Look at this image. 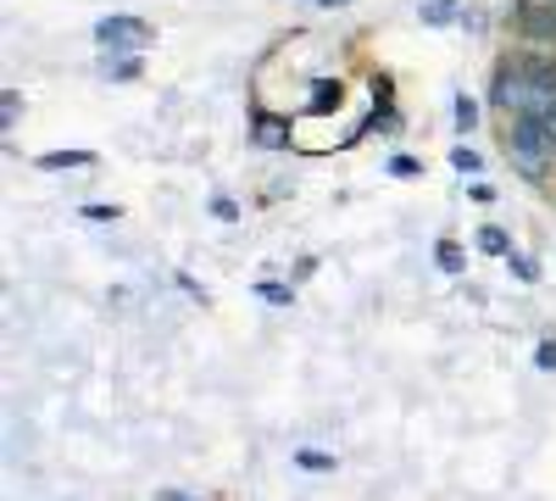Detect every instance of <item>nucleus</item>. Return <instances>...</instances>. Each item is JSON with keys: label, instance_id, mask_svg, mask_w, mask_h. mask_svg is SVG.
<instances>
[{"label": "nucleus", "instance_id": "nucleus-1", "mask_svg": "<svg viewBox=\"0 0 556 501\" xmlns=\"http://www.w3.org/2000/svg\"><path fill=\"white\" fill-rule=\"evenodd\" d=\"M551 96H556V57L551 51H513L490 78V101L513 117L540 112Z\"/></svg>", "mask_w": 556, "mask_h": 501}, {"label": "nucleus", "instance_id": "nucleus-2", "mask_svg": "<svg viewBox=\"0 0 556 501\" xmlns=\"http://www.w3.org/2000/svg\"><path fill=\"white\" fill-rule=\"evenodd\" d=\"M506 151H513V167L523 173V178H540L551 173V162H556V140L545 134V123L534 117V112H518L513 123H506Z\"/></svg>", "mask_w": 556, "mask_h": 501}, {"label": "nucleus", "instance_id": "nucleus-3", "mask_svg": "<svg viewBox=\"0 0 556 501\" xmlns=\"http://www.w3.org/2000/svg\"><path fill=\"white\" fill-rule=\"evenodd\" d=\"M96 45H101V51H146V45H151V23L128 17V12H112V17L96 23Z\"/></svg>", "mask_w": 556, "mask_h": 501}, {"label": "nucleus", "instance_id": "nucleus-4", "mask_svg": "<svg viewBox=\"0 0 556 501\" xmlns=\"http://www.w3.org/2000/svg\"><path fill=\"white\" fill-rule=\"evenodd\" d=\"M101 73L112 84H134L139 73H146V51H101Z\"/></svg>", "mask_w": 556, "mask_h": 501}, {"label": "nucleus", "instance_id": "nucleus-5", "mask_svg": "<svg viewBox=\"0 0 556 501\" xmlns=\"http://www.w3.org/2000/svg\"><path fill=\"white\" fill-rule=\"evenodd\" d=\"M251 140L278 151V146H290V123L285 117H273V112H251Z\"/></svg>", "mask_w": 556, "mask_h": 501}, {"label": "nucleus", "instance_id": "nucleus-6", "mask_svg": "<svg viewBox=\"0 0 556 501\" xmlns=\"http://www.w3.org/2000/svg\"><path fill=\"white\" fill-rule=\"evenodd\" d=\"M334 107H340V78H317V84L306 89V112L323 117V112H334Z\"/></svg>", "mask_w": 556, "mask_h": 501}, {"label": "nucleus", "instance_id": "nucleus-7", "mask_svg": "<svg viewBox=\"0 0 556 501\" xmlns=\"http://www.w3.org/2000/svg\"><path fill=\"white\" fill-rule=\"evenodd\" d=\"M96 151H45L39 156V173H67V167H89Z\"/></svg>", "mask_w": 556, "mask_h": 501}, {"label": "nucleus", "instance_id": "nucleus-8", "mask_svg": "<svg viewBox=\"0 0 556 501\" xmlns=\"http://www.w3.org/2000/svg\"><path fill=\"white\" fill-rule=\"evenodd\" d=\"M473 240H479V251H484V256H513V235L495 229V223H484V229H479Z\"/></svg>", "mask_w": 556, "mask_h": 501}, {"label": "nucleus", "instance_id": "nucleus-9", "mask_svg": "<svg viewBox=\"0 0 556 501\" xmlns=\"http://www.w3.org/2000/svg\"><path fill=\"white\" fill-rule=\"evenodd\" d=\"M424 23L429 28H451V23H462V7L456 0H424Z\"/></svg>", "mask_w": 556, "mask_h": 501}, {"label": "nucleus", "instance_id": "nucleus-10", "mask_svg": "<svg viewBox=\"0 0 556 501\" xmlns=\"http://www.w3.org/2000/svg\"><path fill=\"white\" fill-rule=\"evenodd\" d=\"M434 267L456 279V273L468 267V256H462V246H456V240H440V246H434Z\"/></svg>", "mask_w": 556, "mask_h": 501}, {"label": "nucleus", "instance_id": "nucleus-11", "mask_svg": "<svg viewBox=\"0 0 556 501\" xmlns=\"http://www.w3.org/2000/svg\"><path fill=\"white\" fill-rule=\"evenodd\" d=\"M451 117H456V134H473L479 128V101L473 96H456L451 101Z\"/></svg>", "mask_w": 556, "mask_h": 501}, {"label": "nucleus", "instance_id": "nucleus-12", "mask_svg": "<svg viewBox=\"0 0 556 501\" xmlns=\"http://www.w3.org/2000/svg\"><path fill=\"white\" fill-rule=\"evenodd\" d=\"M295 468H306V474H334L340 463L329 458V451H312V446H301V451H295Z\"/></svg>", "mask_w": 556, "mask_h": 501}, {"label": "nucleus", "instance_id": "nucleus-13", "mask_svg": "<svg viewBox=\"0 0 556 501\" xmlns=\"http://www.w3.org/2000/svg\"><path fill=\"white\" fill-rule=\"evenodd\" d=\"M256 296H262L267 306H290V301H295V285H285V279H262Z\"/></svg>", "mask_w": 556, "mask_h": 501}, {"label": "nucleus", "instance_id": "nucleus-14", "mask_svg": "<svg viewBox=\"0 0 556 501\" xmlns=\"http://www.w3.org/2000/svg\"><path fill=\"white\" fill-rule=\"evenodd\" d=\"M451 167H456V173H462V178H473V173H479V167H484V156H479V151H473V146H468V140H462V146H456V151H451Z\"/></svg>", "mask_w": 556, "mask_h": 501}, {"label": "nucleus", "instance_id": "nucleus-15", "mask_svg": "<svg viewBox=\"0 0 556 501\" xmlns=\"http://www.w3.org/2000/svg\"><path fill=\"white\" fill-rule=\"evenodd\" d=\"M17 117H23V96H17V89H7V96H0V123L12 128Z\"/></svg>", "mask_w": 556, "mask_h": 501}, {"label": "nucleus", "instance_id": "nucleus-16", "mask_svg": "<svg viewBox=\"0 0 556 501\" xmlns=\"http://www.w3.org/2000/svg\"><path fill=\"white\" fill-rule=\"evenodd\" d=\"M506 262H513V273H518L523 285H534V279H540V262H534V256H518V251H513Z\"/></svg>", "mask_w": 556, "mask_h": 501}, {"label": "nucleus", "instance_id": "nucleus-17", "mask_svg": "<svg viewBox=\"0 0 556 501\" xmlns=\"http://www.w3.org/2000/svg\"><path fill=\"white\" fill-rule=\"evenodd\" d=\"M534 368L540 374H556V340H540L534 346Z\"/></svg>", "mask_w": 556, "mask_h": 501}, {"label": "nucleus", "instance_id": "nucleus-18", "mask_svg": "<svg viewBox=\"0 0 556 501\" xmlns=\"http://www.w3.org/2000/svg\"><path fill=\"white\" fill-rule=\"evenodd\" d=\"M212 217H217V223H235V217H240V201H228V196H212Z\"/></svg>", "mask_w": 556, "mask_h": 501}, {"label": "nucleus", "instance_id": "nucleus-19", "mask_svg": "<svg viewBox=\"0 0 556 501\" xmlns=\"http://www.w3.org/2000/svg\"><path fill=\"white\" fill-rule=\"evenodd\" d=\"M390 173L395 178H417V173H424V162H417V156H390Z\"/></svg>", "mask_w": 556, "mask_h": 501}, {"label": "nucleus", "instance_id": "nucleus-20", "mask_svg": "<svg viewBox=\"0 0 556 501\" xmlns=\"http://www.w3.org/2000/svg\"><path fill=\"white\" fill-rule=\"evenodd\" d=\"M84 217H89V223H117V206H106V201H89V206H84Z\"/></svg>", "mask_w": 556, "mask_h": 501}, {"label": "nucleus", "instance_id": "nucleus-21", "mask_svg": "<svg viewBox=\"0 0 556 501\" xmlns=\"http://www.w3.org/2000/svg\"><path fill=\"white\" fill-rule=\"evenodd\" d=\"M534 117H540V123H545V134H551V140H556V96H551V101H545V107H540V112H534Z\"/></svg>", "mask_w": 556, "mask_h": 501}, {"label": "nucleus", "instance_id": "nucleus-22", "mask_svg": "<svg viewBox=\"0 0 556 501\" xmlns=\"http://www.w3.org/2000/svg\"><path fill=\"white\" fill-rule=\"evenodd\" d=\"M178 290H184V296H195V301H206V290L195 285V273H178Z\"/></svg>", "mask_w": 556, "mask_h": 501}, {"label": "nucleus", "instance_id": "nucleus-23", "mask_svg": "<svg viewBox=\"0 0 556 501\" xmlns=\"http://www.w3.org/2000/svg\"><path fill=\"white\" fill-rule=\"evenodd\" d=\"M156 501H201V496H190V490H173V485H167V490H156Z\"/></svg>", "mask_w": 556, "mask_h": 501}, {"label": "nucleus", "instance_id": "nucleus-24", "mask_svg": "<svg viewBox=\"0 0 556 501\" xmlns=\"http://www.w3.org/2000/svg\"><path fill=\"white\" fill-rule=\"evenodd\" d=\"M468 201H479V206H490V201H495V190H490V185H473V190H468Z\"/></svg>", "mask_w": 556, "mask_h": 501}, {"label": "nucleus", "instance_id": "nucleus-25", "mask_svg": "<svg viewBox=\"0 0 556 501\" xmlns=\"http://www.w3.org/2000/svg\"><path fill=\"white\" fill-rule=\"evenodd\" d=\"M317 7H329V12H334V7H351V0H317Z\"/></svg>", "mask_w": 556, "mask_h": 501}]
</instances>
